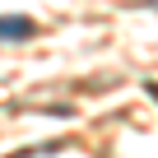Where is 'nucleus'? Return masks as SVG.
I'll return each instance as SVG.
<instances>
[{
    "mask_svg": "<svg viewBox=\"0 0 158 158\" xmlns=\"http://www.w3.org/2000/svg\"><path fill=\"white\" fill-rule=\"evenodd\" d=\"M37 23L33 19H0V37H33Z\"/></svg>",
    "mask_w": 158,
    "mask_h": 158,
    "instance_id": "f257e3e1",
    "label": "nucleus"
},
{
    "mask_svg": "<svg viewBox=\"0 0 158 158\" xmlns=\"http://www.w3.org/2000/svg\"><path fill=\"white\" fill-rule=\"evenodd\" d=\"M144 5H149V10H158V0H144Z\"/></svg>",
    "mask_w": 158,
    "mask_h": 158,
    "instance_id": "f03ea898",
    "label": "nucleus"
}]
</instances>
